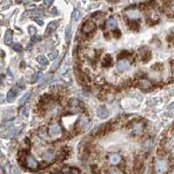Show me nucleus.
I'll use <instances>...</instances> for the list:
<instances>
[{"instance_id":"10","label":"nucleus","mask_w":174,"mask_h":174,"mask_svg":"<svg viewBox=\"0 0 174 174\" xmlns=\"http://www.w3.org/2000/svg\"><path fill=\"white\" fill-rule=\"evenodd\" d=\"M144 131V124L138 122L135 123L132 126V133L134 135H140Z\"/></svg>"},{"instance_id":"40","label":"nucleus","mask_w":174,"mask_h":174,"mask_svg":"<svg viewBox=\"0 0 174 174\" xmlns=\"http://www.w3.org/2000/svg\"><path fill=\"white\" fill-rule=\"evenodd\" d=\"M109 174H120V173L118 172H110Z\"/></svg>"},{"instance_id":"15","label":"nucleus","mask_w":174,"mask_h":174,"mask_svg":"<svg viewBox=\"0 0 174 174\" xmlns=\"http://www.w3.org/2000/svg\"><path fill=\"white\" fill-rule=\"evenodd\" d=\"M112 64H113V58H112V57L111 55H105V57H104V60H103V66L105 67H109L112 65Z\"/></svg>"},{"instance_id":"34","label":"nucleus","mask_w":174,"mask_h":174,"mask_svg":"<svg viewBox=\"0 0 174 174\" xmlns=\"http://www.w3.org/2000/svg\"><path fill=\"white\" fill-rule=\"evenodd\" d=\"M31 40L33 42H38L41 40V37L39 36H34L32 37V38H31Z\"/></svg>"},{"instance_id":"13","label":"nucleus","mask_w":174,"mask_h":174,"mask_svg":"<svg viewBox=\"0 0 174 174\" xmlns=\"http://www.w3.org/2000/svg\"><path fill=\"white\" fill-rule=\"evenodd\" d=\"M109 161L112 164H118L121 161V156L118 153H113L109 157Z\"/></svg>"},{"instance_id":"14","label":"nucleus","mask_w":174,"mask_h":174,"mask_svg":"<svg viewBox=\"0 0 174 174\" xmlns=\"http://www.w3.org/2000/svg\"><path fill=\"white\" fill-rule=\"evenodd\" d=\"M57 26H58V22L57 21H52L51 22L48 26H47V29H46V31H45V34H49V33H51V31H54L56 30L57 28Z\"/></svg>"},{"instance_id":"24","label":"nucleus","mask_w":174,"mask_h":174,"mask_svg":"<svg viewBox=\"0 0 174 174\" xmlns=\"http://www.w3.org/2000/svg\"><path fill=\"white\" fill-rule=\"evenodd\" d=\"M71 36H72V26H68L65 29V39L67 41L71 38Z\"/></svg>"},{"instance_id":"30","label":"nucleus","mask_w":174,"mask_h":174,"mask_svg":"<svg viewBox=\"0 0 174 174\" xmlns=\"http://www.w3.org/2000/svg\"><path fill=\"white\" fill-rule=\"evenodd\" d=\"M70 174H80V172L77 168L73 167V168H71V170H70Z\"/></svg>"},{"instance_id":"4","label":"nucleus","mask_w":174,"mask_h":174,"mask_svg":"<svg viewBox=\"0 0 174 174\" xmlns=\"http://www.w3.org/2000/svg\"><path fill=\"white\" fill-rule=\"evenodd\" d=\"M26 166L29 169L32 170V171H36L38 168V163L37 161L35 158H33L32 156H28L26 159Z\"/></svg>"},{"instance_id":"35","label":"nucleus","mask_w":174,"mask_h":174,"mask_svg":"<svg viewBox=\"0 0 174 174\" xmlns=\"http://www.w3.org/2000/svg\"><path fill=\"white\" fill-rule=\"evenodd\" d=\"M114 36H115V38H119L120 37V35H121V33H120V31H118V30H116V31H114Z\"/></svg>"},{"instance_id":"23","label":"nucleus","mask_w":174,"mask_h":174,"mask_svg":"<svg viewBox=\"0 0 174 174\" xmlns=\"http://www.w3.org/2000/svg\"><path fill=\"white\" fill-rule=\"evenodd\" d=\"M28 32L31 37L36 36L37 28L34 26H28Z\"/></svg>"},{"instance_id":"28","label":"nucleus","mask_w":174,"mask_h":174,"mask_svg":"<svg viewBox=\"0 0 174 174\" xmlns=\"http://www.w3.org/2000/svg\"><path fill=\"white\" fill-rule=\"evenodd\" d=\"M150 86H151V85L148 81H141L139 83V87L142 88V89H147Z\"/></svg>"},{"instance_id":"6","label":"nucleus","mask_w":174,"mask_h":174,"mask_svg":"<svg viewBox=\"0 0 174 174\" xmlns=\"http://www.w3.org/2000/svg\"><path fill=\"white\" fill-rule=\"evenodd\" d=\"M125 15L127 16V18H130L131 20H135V19H138V18L140 17V13H139V10H137V9L130 8L125 11Z\"/></svg>"},{"instance_id":"26","label":"nucleus","mask_w":174,"mask_h":174,"mask_svg":"<svg viewBox=\"0 0 174 174\" xmlns=\"http://www.w3.org/2000/svg\"><path fill=\"white\" fill-rule=\"evenodd\" d=\"M57 56H58V51H54L53 52H51V53L48 54V57H49L50 60H54L55 58L57 57Z\"/></svg>"},{"instance_id":"2","label":"nucleus","mask_w":174,"mask_h":174,"mask_svg":"<svg viewBox=\"0 0 174 174\" xmlns=\"http://www.w3.org/2000/svg\"><path fill=\"white\" fill-rule=\"evenodd\" d=\"M62 132L61 127L57 124H52L48 128V133L51 137H56Z\"/></svg>"},{"instance_id":"33","label":"nucleus","mask_w":174,"mask_h":174,"mask_svg":"<svg viewBox=\"0 0 174 174\" xmlns=\"http://www.w3.org/2000/svg\"><path fill=\"white\" fill-rule=\"evenodd\" d=\"M33 20L35 21V22H37L39 26H43L44 25V21L42 20V19H39V18H33Z\"/></svg>"},{"instance_id":"41","label":"nucleus","mask_w":174,"mask_h":174,"mask_svg":"<svg viewBox=\"0 0 174 174\" xmlns=\"http://www.w3.org/2000/svg\"><path fill=\"white\" fill-rule=\"evenodd\" d=\"M1 53H2V57L5 56V52H4V51H1Z\"/></svg>"},{"instance_id":"1","label":"nucleus","mask_w":174,"mask_h":174,"mask_svg":"<svg viewBox=\"0 0 174 174\" xmlns=\"http://www.w3.org/2000/svg\"><path fill=\"white\" fill-rule=\"evenodd\" d=\"M169 169L168 161L164 159H158L154 164V172L156 174H164Z\"/></svg>"},{"instance_id":"37","label":"nucleus","mask_w":174,"mask_h":174,"mask_svg":"<svg viewBox=\"0 0 174 174\" xmlns=\"http://www.w3.org/2000/svg\"><path fill=\"white\" fill-rule=\"evenodd\" d=\"M170 10L172 13H174V2H172L171 3V5H170Z\"/></svg>"},{"instance_id":"8","label":"nucleus","mask_w":174,"mask_h":174,"mask_svg":"<svg viewBox=\"0 0 174 174\" xmlns=\"http://www.w3.org/2000/svg\"><path fill=\"white\" fill-rule=\"evenodd\" d=\"M97 115L98 118H106L109 116V111L105 106H99L97 110Z\"/></svg>"},{"instance_id":"7","label":"nucleus","mask_w":174,"mask_h":174,"mask_svg":"<svg viewBox=\"0 0 174 174\" xmlns=\"http://www.w3.org/2000/svg\"><path fill=\"white\" fill-rule=\"evenodd\" d=\"M130 66V63L126 59H121L117 64V69L119 72H125L126 71Z\"/></svg>"},{"instance_id":"31","label":"nucleus","mask_w":174,"mask_h":174,"mask_svg":"<svg viewBox=\"0 0 174 174\" xmlns=\"http://www.w3.org/2000/svg\"><path fill=\"white\" fill-rule=\"evenodd\" d=\"M52 4H53V1H52V0H45V1H44V5L47 6V7H50Z\"/></svg>"},{"instance_id":"20","label":"nucleus","mask_w":174,"mask_h":174,"mask_svg":"<svg viewBox=\"0 0 174 174\" xmlns=\"http://www.w3.org/2000/svg\"><path fill=\"white\" fill-rule=\"evenodd\" d=\"M80 17H81V13H80V11L78 10H73V12H72V18L73 21H78V19L80 18Z\"/></svg>"},{"instance_id":"9","label":"nucleus","mask_w":174,"mask_h":174,"mask_svg":"<svg viewBox=\"0 0 174 174\" xmlns=\"http://www.w3.org/2000/svg\"><path fill=\"white\" fill-rule=\"evenodd\" d=\"M16 134H17V129L10 127L2 133V137L6 138H12L15 137Z\"/></svg>"},{"instance_id":"25","label":"nucleus","mask_w":174,"mask_h":174,"mask_svg":"<svg viewBox=\"0 0 174 174\" xmlns=\"http://www.w3.org/2000/svg\"><path fill=\"white\" fill-rule=\"evenodd\" d=\"M42 76L41 72H36L34 73V75L32 76V78H31V82L32 83H36Z\"/></svg>"},{"instance_id":"38","label":"nucleus","mask_w":174,"mask_h":174,"mask_svg":"<svg viewBox=\"0 0 174 174\" xmlns=\"http://www.w3.org/2000/svg\"><path fill=\"white\" fill-rule=\"evenodd\" d=\"M12 174H20V172H19V171L18 169L13 168V169H12Z\"/></svg>"},{"instance_id":"11","label":"nucleus","mask_w":174,"mask_h":174,"mask_svg":"<svg viewBox=\"0 0 174 174\" xmlns=\"http://www.w3.org/2000/svg\"><path fill=\"white\" fill-rule=\"evenodd\" d=\"M12 34H13V32L10 29L5 31L4 41H5V44L6 45H10L11 44V42H12Z\"/></svg>"},{"instance_id":"19","label":"nucleus","mask_w":174,"mask_h":174,"mask_svg":"<svg viewBox=\"0 0 174 174\" xmlns=\"http://www.w3.org/2000/svg\"><path fill=\"white\" fill-rule=\"evenodd\" d=\"M31 92H26V94H24V95H23V96L21 97L20 100H19V103H20V105H24V104H25V103H26L27 100H28V98L31 97Z\"/></svg>"},{"instance_id":"18","label":"nucleus","mask_w":174,"mask_h":174,"mask_svg":"<svg viewBox=\"0 0 174 174\" xmlns=\"http://www.w3.org/2000/svg\"><path fill=\"white\" fill-rule=\"evenodd\" d=\"M37 61L38 64H40L41 65H46L48 64V60L45 57L44 55H39V56L37 57Z\"/></svg>"},{"instance_id":"21","label":"nucleus","mask_w":174,"mask_h":174,"mask_svg":"<svg viewBox=\"0 0 174 174\" xmlns=\"http://www.w3.org/2000/svg\"><path fill=\"white\" fill-rule=\"evenodd\" d=\"M142 167H143V161L139 159H137V160H136V162H135V167H134L135 171L138 172L140 171V169H141Z\"/></svg>"},{"instance_id":"17","label":"nucleus","mask_w":174,"mask_h":174,"mask_svg":"<svg viewBox=\"0 0 174 174\" xmlns=\"http://www.w3.org/2000/svg\"><path fill=\"white\" fill-rule=\"evenodd\" d=\"M166 148L168 149L169 151H173L174 150V135H172L168 139V141L166 143Z\"/></svg>"},{"instance_id":"39","label":"nucleus","mask_w":174,"mask_h":174,"mask_svg":"<svg viewBox=\"0 0 174 174\" xmlns=\"http://www.w3.org/2000/svg\"><path fill=\"white\" fill-rule=\"evenodd\" d=\"M169 109H174V102L173 103H172L171 105H169Z\"/></svg>"},{"instance_id":"36","label":"nucleus","mask_w":174,"mask_h":174,"mask_svg":"<svg viewBox=\"0 0 174 174\" xmlns=\"http://www.w3.org/2000/svg\"><path fill=\"white\" fill-rule=\"evenodd\" d=\"M92 174H98V172H97V168L94 165V166H92Z\"/></svg>"},{"instance_id":"32","label":"nucleus","mask_w":174,"mask_h":174,"mask_svg":"<svg viewBox=\"0 0 174 174\" xmlns=\"http://www.w3.org/2000/svg\"><path fill=\"white\" fill-rule=\"evenodd\" d=\"M130 26H131V28H138V24L136 22L135 20H132V23H131V25H130Z\"/></svg>"},{"instance_id":"16","label":"nucleus","mask_w":174,"mask_h":174,"mask_svg":"<svg viewBox=\"0 0 174 174\" xmlns=\"http://www.w3.org/2000/svg\"><path fill=\"white\" fill-rule=\"evenodd\" d=\"M106 26L110 29H115L117 27V22L113 18H110L106 22Z\"/></svg>"},{"instance_id":"12","label":"nucleus","mask_w":174,"mask_h":174,"mask_svg":"<svg viewBox=\"0 0 174 174\" xmlns=\"http://www.w3.org/2000/svg\"><path fill=\"white\" fill-rule=\"evenodd\" d=\"M69 105L72 110H80L83 108V104L77 99H72Z\"/></svg>"},{"instance_id":"27","label":"nucleus","mask_w":174,"mask_h":174,"mask_svg":"<svg viewBox=\"0 0 174 174\" xmlns=\"http://www.w3.org/2000/svg\"><path fill=\"white\" fill-rule=\"evenodd\" d=\"M54 158V154L52 152H46L44 156H43V159L45 160H51Z\"/></svg>"},{"instance_id":"5","label":"nucleus","mask_w":174,"mask_h":174,"mask_svg":"<svg viewBox=\"0 0 174 174\" xmlns=\"http://www.w3.org/2000/svg\"><path fill=\"white\" fill-rule=\"evenodd\" d=\"M19 92V89L18 88V86L13 87L11 90H10L8 93H7V96H6V98H7V101L9 103H12L15 101L16 97H17V95Z\"/></svg>"},{"instance_id":"22","label":"nucleus","mask_w":174,"mask_h":174,"mask_svg":"<svg viewBox=\"0 0 174 174\" xmlns=\"http://www.w3.org/2000/svg\"><path fill=\"white\" fill-rule=\"evenodd\" d=\"M88 122V120H87V118H85V117H80V118H78V120H77V125L79 126V127H81L82 128L83 126H85V125L87 124Z\"/></svg>"},{"instance_id":"3","label":"nucleus","mask_w":174,"mask_h":174,"mask_svg":"<svg viewBox=\"0 0 174 174\" xmlns=\"http://www.w3.org/2000/svg\"><path fill=\"white\" fill-rule=\"evenodd\" d=\"M95 29H96V24L92 20L86 21V22L83 25L82 27L83 32H84V33H86V34L92 32Z\"/></svg>"},{"instance_id":"29","label":"nucleus","mask_w":174,"mask_h":174,"mask_svg":"<svg viewBox=\"0 0 174 174\" xmlns=\"http://www.w3.org/2000/svg\"><path fill=\"white\" fill-rule=\"evenodd\" d=\"M12 48H13L14 51H18V52H20V51H23V47H22V45H21L20 44H15Z\"/></svg>"}]
</instances>
